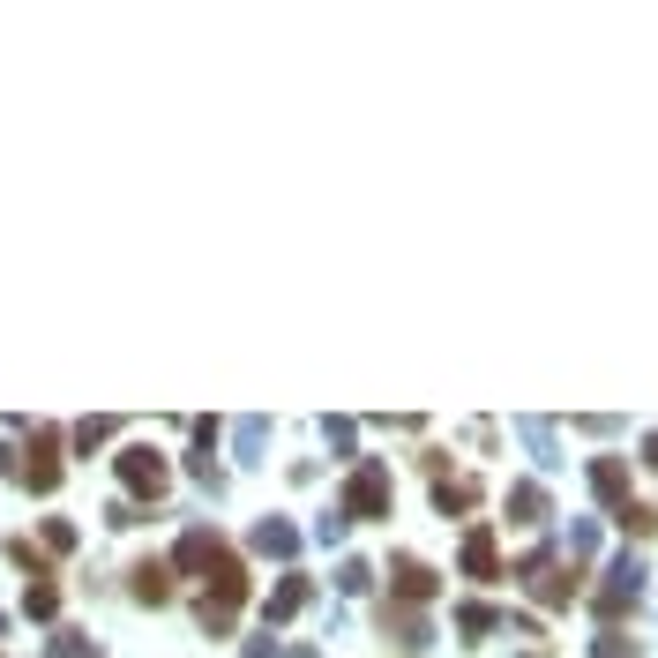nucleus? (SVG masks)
<instances>
[{
  "label": "nucleus",
  "instance_id": "obj_1",
  "mask_svg": "<svg viewBox=\"0 0 658 658\" xmlns=\"http://www.w3.org/2000/svg\"><path fill=\"white\" fill-rule=\"evenodd\" d=\"M382 501H389V479H382V472H359V479H352V509H359V516L382 509Z\"/></svg>",
  "mask_w": 658,
  "mask_h": 658
}]
</instances>
